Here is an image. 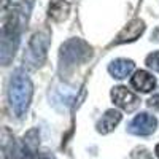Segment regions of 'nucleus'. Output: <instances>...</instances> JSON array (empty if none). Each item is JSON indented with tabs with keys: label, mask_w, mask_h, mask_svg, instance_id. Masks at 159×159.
I'll use <instances>...</instances> for the list:
<instances>
[{
	"label": "nucleus",
	"mask_w": 159,
	"mask_h": 159,
	"mask_svg": "<svg viewBox=\"0 0 159 159\" xmlns=\"http://www.w3.org/2000/svg\"><path fill=\"white\" fill-rule=\"evenodd\" d=\"M21 37V18L18 8L5 10L2 18V35H0V61L8 65L19 45Z\"/></svg>",
	"instance_id": "obj_1"
},
{
	"label": "nucleus",
	"mask_w": 159,
	"mask_h": 159,
	"mask_svg": "<svg viewBox=\"0 0 159 159\" xmlns=\"http://www.w3.org/2000/svg\"><path fill=\"white\" fill-rule=\"evenodd\" d=\"M34 94V86L30 78L24 70H16L10 78L8 84V100L11 110L18 118H22L29 110Z\"/></svg>",
	"instance_id": "obj_2"
},
{
	"label": "nucleus",
	"mask_w": 159,
	"mask_h": 159,
	"mask_svg": "<svg viewBox=\"0 0 159 159\" xmlns=\"http://www.w3.org/2000/svg\"><path fill=\"white\" fill-rule=\"evenodd\" d=\"M91 56V46L83 42L81 38H70L67 40L59 52V62H61V72H69L78 64H83Z\"/></svg>",
	"instance_id": "obj_3"
},
{
	"label": "nucleus",
	"mask_w": 159,
	"mask_h": 159,
	"mask_svg": "<svg viewBox=\"0 0 159 159\" xmlns=\"http://www.w3.org/2000/svg\"><path fill=\"white\" fill-rule=\"evenodd\" d=\"M51 43V32L49 29H42L32 35L29 46L25 49L24 54V64L29 69H38L40 65H43L48 56V48Z\"/></svg>",
	"instance_id": "obj_4"
},
{
	"label": "nucleus",
	"mask_w": 159,
	"mask_h": 159,
	"mask_svg": "<svg viewBox=\"0 0 159 159\" xmlns=\"http://www.w3.org/2000/svg\"><path fill=\"white\" fill-rule=\"evenodd\" d=\"M157 127V121L156 118L150 113H139L127 126L129 134L132 135H139V137H145V135H151Z\"/></svg>",
	"instance_id": "obj_5"
},
{
	"label": "nucleus",
	"mask_w": 159,
	"mask_h": 159,
	"mask_svg": "<svg viewBox=\"0 0 159 159\" xmlns=\"http://www.w3.org/2000/svg\"><path fill=\"white\" fill-rule=\"evenodd\" d=\"M111 99L115 102V105H118L121 110L130 113L134 111L139 105H140V99L134 94V92H130L127 88L124 86H116L111 89Z\"/></svg>",
	"instance_id": "obj_6"
},
{
	"label": "nucleus",
	"mask_w": 159,
	"mask_h": 159,
	"mask_svg": "<svg viewBox=\"0 0 159 159\" xmlns=\"http://www.w3.org/2000/svg\"><path fill=\"white\" fill-rule=\"evenodd\" d=\"M145 32V22L142 19H132L126 27L118 34L115 45H121V43H129V42H135V40Z\"/></svg>",
	"instance_id": "obj_7"
},
{
	"label": "nucleus",
	"mask_w": 159,
	"mask_h": 159,
	"mask_svg": "<svg viewBox=\"0 0 159 159\" xmlns=\"http://www.w3.org/2000/svg\"><path fill=\"white\" fill-rule=\"evenodd\" d=\"M130 84L134 86L137 91L150 92L156 86V78L151 73H148L147 70H139V72H135L134 76L130 78Z\"/></svg>",
	"instance_id": "obj_8"
},
{
	"label": "nucleus",
	"mask_w": 159,
	"mask_h": 159,
	"mask_svg": "<svg viewBox=\"0 0 159 159\" xmlns=\"http://www.w3.org/2000/svg\"><path fill=\"white\" fill-rule=\"evenodd\" d=\"M134 67L135 65L130 59H116L108 65V72L113 78L123 80V78H127L132 72H134Z\"/></svg>",
	"instance_id": "obj_9"
},
{
	"label": "nucleus",
	"mask_w": 159,
	"mask_h": 159,
	"mask_svg": "<svg viewBox=\"0 0 159 159\" xmlns=\"http://www.w3.org/2000/svg\"><path fill=\"white\" fill-rule=\"evenodd\" d=\"M119 121H121V113L118 110H107L105 115L100 118V121L97 123V132L108 134L119 124Z\"/></svg>",
	"instance_id": "obj_10"
},
{
	"label": "nucleus",
	"mask_w": 159,
	"mask_h": 159,
	"mask_svg": "<svg viewBox=\"0 0 159 159\" xmlns=\"http://www.w3.org/2000/svg\"><path fill=\"white\" fill-rule=\"evenodd\" d=\"M70 5L72 0H51L49 2V18H52L54 21H64L69 16L70 11Z\"/></svg>",
	"instance_id": "obj_11"
},
{
	"label": "nucleus",
	"mask_w": 159,
	"mask_h": 159,
	"mask_svg": "<svg viewBox=\"0 0 159 159\" xmlns=\"http://www.w3.org/2000/svg\"><path fill=\"white\" fill-rule=\"evenodd\" d=\"M72 97H73V91L72 88L67 86H57L54 91V96H52V103L57 108H67L72 103Z\"/></svg>",
	"instance_id": "obj_12"
},
{
	"label": "nucleus",
	"mask_w": 159,
	"mask_h": 159,
	"mask_svg": "<svg viewBox=\"0 0 159 159\" xmlns=\"http://www.w3.org/2000/svg\"><path fill=\"white\" fill-rule=\"evenodd\" d=\"M38 143H40V140H38V130H37V129L29 130L27 134L24 135V142H22V145H24V147L27 148L29 151L35 153V150L38 148Z\"/></svg>",
	"instance_id": "obj_13"
},
{
	"label": "nucleus",
	"mask_w": 159,
	"mask_h": 159,
	"mask_svg": "<svg viewBox=\"0 0 159 159\" xmlns=\"http://www.w3.org/2000/svg\"><path fill=\"white\" fill-rule=\"evenodd\" d=\"M145 62H147V65L150 69H153L154 72H159V51L148 54V57H147Z\"/></svg>",
	"instance_id": "obj_14"
},
{
	"label": "nucleus",
	"mask_w": 159,
	"mask_h": 159,
	"mask_svg": "<svg viewBox=\"0 0 159 159\" xmlns=\"http://www.w3.org/2000/svg\"><path fill=\"white\" fill-rule=\"evenodd\" d=\"M148 107H151V108H154V110H159V94H154L153 97H150Z\"/></svg>",
	"instance_id": "obj_15"
},
{
	"label": "nucleus",
	"mask_w": 159,
	"mask_h": 159,
	"mask_svg": "<svg viewBox=\"0 0 159 159\" xmlns=\"http://www.w3.org/2000/svg\"><path fill=\"white\" fill-rule=\"evenodd\" d=\"M154 153H156V156L159 157V143L156 145V148H154Z\"/></svg>",
	"instance_id": "obj_16"
},
{
	"label": "nucleus",
	"mask_w": 159,
	"mask_h": 159,
	"mask_svg": "<svg viewBox=\"0 0 159 159\" xmlns=\"http://www.w3.org/2000/svg\"><path fill=\"white\" fill-rule=\"evenodd\" d=\"M38 159H49V157H38Z\"/></svg>",
	"instance_id": "obj_17"
}]
</instances>
